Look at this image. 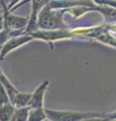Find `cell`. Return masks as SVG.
I'll return each mask as SVG.
<instances>
[{
  "label": "cell",
  "mask_w": 116,
  "mask_h": 121,
  "mask_svg": "<svg viewBox=\"0 0 116 121\" xmlns=\"http://www.w3.org/2000/svg\"><path fill=\"white\" fill-rule=\"evenodd\" d=\"M64 9H54L47 4L43 7L39 13L37 27L40 30H58V29H70L64 19Z\"/></svg>",
  "instance_id": "cell-1"
},
{
  "label": "cell",
  "mask_w": 116,
  "mask_h": 121,
  "mask_svg": "<svg viewBox=\"0 0 116 121\" xmlns=\"http://www.w3.org/2000/svg\"><path fill=\"white\" fill-rule=\"evenodd\" d=\"M5 3V1H2V15L4 19V28L9 30L13 36L25 35V29L28 24V17L12 14Z\"/></svg>",
  "instance_id": "cell-2"
},
{
  "label": "cell",
  "mask_w": 116,
  "mask_h": 121,
  "mask_svg": "<svg viewBox=\"0 0 116 121\" xmlns=\"http://www.w3.org/2000/svg\"><path fill=\"white\" fill-rule=\"evenodd\" d=\"M47 120L50 121H83L95 117H104L106 113L99 112H80V111H61L46 109Z\"/></svg>",
  "instance_id": "cell-3"
},
{
  "label": "cell",
  "mask_w": 116,
  "mask_h": 121,
  "mask_svg": "<svg viewBox=\"0 0 116 121\" xmlns=\"http://www.w3.org/2000/svg\"><path fill=\"white\" fill-rule=\"evenodd\" d=\"M31 36L34 39L43 40L53 48V43L55 41L63 40V39H76V33H75L74 28L70 29H58V30H40L39 29L36 32H34Z\"/></svg>",
  "instance_id": "cell-4"
},
{
  "label": "cell",
  "mask_w": 116,
  "mask_h": 121,
  "mask_svg": "<svg viewBox=\"0 0 116 121\" xmlns=\"http://www.w3.org/2000/svg\"><path fill=\"white\" fill-rule=\"evenodd\" d=\"M48 1H39V0H33L30 1L31 8H30V15L28 16V24L25 29V35H31L39 30L37 24H39V17L42 9L47 4Z\"/></svg>",
  "instance_id": "cell-5"
},
{
  "label": "cell",
  "mask_w": 116,
  "mask_h": 121,
  "mask_svg": "<svg viewBox=\"0 0 116 121\" xmlns=\"http://www.w3.org/2000/svg\"><path fill=\"white\" fill-rule=\"evenodd\" d=\"M33 39H33L31 35H22L19 36L11 37L2 48L1 54H0V60H4L11 52L17 50V48H19L20 47H22V45L28 43L29 41H31Z\"/></svg>",
  "instance_id": "cell-6"
},
{
  "label": "cell",
  "mask_w": 116,
  "mask_h": 121,
  "mask_svg": "<svg viewBox=\"0 0 116 121\" xmlns=\"http://www.w3.org/2000/svg\"><path fill=\"white\" fill-rule=\"evenodd\" d=\"M50 87V81L47 80L43 82L37 88L32 92V97L29 103V107L31 109L34 108H44L43 107V100L44 95H46L47 90Z\"/></svg>",
  "instance_id": "cell-7"
},
{
  "label": "cell",
  "mask_w": 116,
  "mask_h": 121,
  "mask_svg": "<svg viewBox=\"0 0 116 121\" xmlns=\"http://www.w3.org/2000/svg\"><path fill=\"white\" fill-rule=\"evenodd\" d=\"M0 83H1L2 86L4 87V89L6 90V92L10 98V101H12L13 98L19 93V91L15 88V86H14L12 83H11V81L7 78V76L4 74V72L2 71L1 67H0Z\"/></svg>",
  "instance_id": "cell-8"
},
{
  "label": "cell",
  "mask_w": 116,
  "mask_h": 121,
  "mask_svg": "<svg viewBox=\"0 0 116 121\" xmlns=\"http://www.w3.org/2000/svg\"><path fill=\"white\" fill-rule=\"evenodd\" d=\"M31 97H32V93L19 92L13 98V100L11 101V104H12L15 108L29 107V103H30Z\"/></svg>",
  "instance_id": "cell-9"
},
{
  "label": "cell",
  "mask_w": 116,
  "mask_h": 121,
  "mask_svg": "<svg viewBox=\"0 0 116 121\" xmlns=\"http://www.w3.org/2000/svg\"><path fill=\"white\" fill-rule=\"evenodd\" d=\"M106 25H107V28L104 30L101 35H99L96 37V40H98V41H100V43H102L104 44L116 48V36L113 35V32L109 30V26H108V24H106Z\"/></svg>",
  "instance_id": "cell-10"
},
{
  "label": "cell",
  "mask_w": 116,
  "mask_h": 121,
  "mask_svg": "<svg viewBox=\"0 0 116 121\" xmlns=\"http://www.w3.org/2000/svg\"><path fill=\"white\" fill-rule=\"evenodd\" d=\"M15 110L12 104L0 106V121H13Z\"/></svg>",
  "instance_id": "cell-11"
},
{
  "label": "cell",
  "mask_w": 116,
  "mask_h": 121,
  "mask_svg": "<svg viewBox=\"0 0 116 121\" xmlns=\"http://www.w3.org/2000/svg\"><path fill=\"white\" fill-rule=\"evenodd\" d=\"M47 120L46 109L44 108H30L28 121H46Z\"/></svg>",
  "instance_id": "cell-12"
},
{
  "label": "cell",
  "mask_w": 116,
  "mask_h": 121,
  "mask_svg": "<svg viewBox=\"0 0 116 121\" xmlns=\"http://www.w3.org/2000/svg\"><path fill=\"white\" fill-rule=\"evenodd\" d=\"M29 113H30V107L16 108L13 121H28Z\"/></svg>",
  "instance_id": "cell-13"
},
{
  "label": "cell",
  "mask_w": 116,
  "mask_h": 121,
  "mask_svg": "<svg viewBox=\"0 0 116 121\" xmlns=\"http://www.w3.org/2000/svg\"><path fill=\"white\" fill-rule=\"evenodd\" d=\"M11 37H14V36L12 35V33H11L9 30H7L6 28H3L1 31H0V54H1L3 47H4L5 43Z\"/></svg>",
  "instance_id": "cell-14"
},
{
  "label": "cell",
  "mask_w": 116,
  "mask_h": 121,
  "mask_svg": "<svg viewBox=\"0 0 116 121\" xmlns=\"http://www.w3.org/2000/svg\"><path fill=\"white\" fill-rule=\"evenodd\" d=\"M8 104H11L10 98L8 96V94H7L6 90L4 89V87L0 83V106H4Z\"/></svg>",
  "instance_id": "cell-15"
},
{
  "label": "cell",
  "mask_w": 116,
  "mask_h": 121,
  "mask_svg": "<svg viewBox=\"0 0 116 121\" xmlns=\"http://www.w3.org/2000/svg\"><path fill=\"white\" fill-rule=\"evenodd\" d=\"M95 4H102V5H107L109 7H112V8L116 9V1L113 0V1H110V0H97V1H93Z\"/></svg>",
  "instance_id": "cell-16"
},
{
  "label": "cell",
  "mask_w": 116,
  "mask_h": 121,
  "mask_svg": "<svg viewBox=\"0 0 116 121\" xmlns=\"http://www.w3.org/2000/svg\"><path fill=\"white\" fill-rule=\"evenodd\" d=\"M83 121H110V118L108 117V114H106L104 117H95V118H90Z\"/></svg>",
  "instance_id": "cell-17"
},
{
  "label": "cell",
  "mask_w": 116,
  "mask_h": 121,
  "mask_svg": "<svg viewBox=\"0 0 116 121\" xmlns=\"http://www.w3.org/2000/svg\"><path fill=\"white\" fill-rule=\"evenodd\" d=\"M4 28V19H3V15L0 14V31Z\"/></svg>",
  "instance_id": "cell-18"
},
{
  "label": "cell",
  "mask_w": 116,
  "mask_h": 121,
  "mask_svg": "<svg viewBox=\"0 0 116 121\" xmlns=\"http://www.w3.org/2000/svg\"><path fill=\"white\" fill-rule=\"evenodd\" d=\"M0 5H2V1H0Z\"/></svg>",
  "instance_id": "cell-19"
}]
</instances>
